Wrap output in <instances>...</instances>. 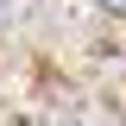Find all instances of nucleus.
<instances>
[{
  "label": "nucleus",
  "instance_id": "obj_1",
  "mask_svg": "<svg viewBox=\"0 0 126 126\" xmlns=\"http://www.w3.org/2000/svg\"><path fill=\"white\" fill-rule=\"evenodd\" d=\"M101 13H113V19H126V0H94Z\"/></svg>",
  "mask_w": 126,
  "mask_h": 126
}]
</instances>
